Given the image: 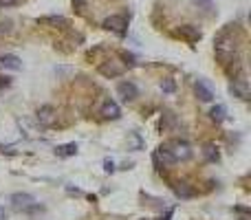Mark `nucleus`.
<instances>
[{"label":"nucleus","mask_w":251,"mask_h":220,"mask_svg":"<svg viewBox=\"0 0 251 220\" xmlns=\"http://www.w3.org/2000/svg\"><path fill=\"white\" fill-rule=\"evenodd\" d=\"M9 202L13 205V209L24 211V214H38V211H44V207L38 205V200H35L31 194H26V192H16V194H11Z\"/></svg>","instance_id":"f257e3e1"},{"label":"nucleus","mask_w":251,"mask_h":220,"mask_svg":"<svg viewBox=\"0 0 251 220\" xmlns=\"http://www.w3.org/2000/svg\"><path fill=\"white\" fill-rule=\"evenodd\" d=\"M163 145L167 148V152L172 154V158H174V161H187V158L192 156V148H189L187 141L174 139V141H167V143H163Z\"/></svg>","instance_id":"f03ea898"},{"label":"nucleus","mask_w":251,"mask_h":220,"mask_svg":"<svg viewBox=\"0 0 251 220\" xmlns=\"http://www.w3.org/2000/svg\"><path fill=\"white\" fill-rule=\"evenodd\" d=\"M104 29L113 31L117 35H123L128 31V18L126 16H110L104 20Z\"/></svg>","instance_id":"7ed1b4c3"},{"label":"nucleus","mask_w":251,"mask_h":220,"mask_svg":"<svg viewBox=\"0 0 251 220\" xmlns=\"http://www.w3.org/2000/svg\"><path fill=\"white\" fill-rule=\"evenodd\" d=\"M229 92H231L233 97H238V99H242V101H249V99H251L249 84H247L242 77L231 79V84H229Z\"/></svg>","instance_id":"20e7f679"},{"label":"nucleus","mask_w":251,"mask_h":220,"mask_svg":"<svg viewBox=\"0 0 251 220\" xmlns=\"http://www.w3.org/2000/svg\"><path fill=\"white\" fill-rule=\"evenodd\" d=\"M176 33H179L181 38H183L185 42H189V44H196L198 40L203 38L201 29H198V26H194V24H183V26H179V29H176Z\"/></svg>","instance_id":"39448f33"},{"label":"nucleus","mask_w":251,"mask_h":220,"mask_svg":"<svg viewBox=\"0 0 251 220\" xmlns=\"http://www.w3.org/2000/svg\"><path fill=\"white\" fill-rule=\"evenodd\" d=\"M101 117H104V119H113V121L121 117V108L117 106V101H113V99L104 101V106H101Z\"/></svg>","instance_id":"423d86ee"},{"label":"nucleus","mask_w":251,"mask_h":220,"mask_svg":"<svg viewBox=\"0 0 251 220\" xmlns=\"http://www.w3.org/2000/svg\"><path fill=\"white\" fill-rule=\"evenodd\" d=\"M117 92L123 97L126 101H132V99H137L139 97V90H137V86L132 82H121L117 86Z\"/></svg>","instance_id":"0eeeda50"},{"label":"nucleus","mask_w":251,"mask_h":220,"mask_svg":"<svg viewBox=\"0 0 251 220\" xmlns=\"http://www.w3.org/2000/svg\"><path fill=\"white\" fill-rule=\"evenodd\" d=\"M194 92H196V97L201 101H211V99H214V90H211V88L207 86L203 79H198V82L194 84Z\"/></svg>","instance_id":"6e6552de"},{"label":"nucleus","mask_w":251,"mask_h":220,"mask_svg":"<svg viewBox=\"0 0 251 220\" xmlns=\"http://www.w3.org/2000/svg\"><path fill=\"white\" fill-rule=\"evenodd\" d=\"M38 121L42 123V126H53V123H55V110H53L51 106L38 108Z\"/></svg>","instance_id":"1a4fd4ad"},{"label":"nucleus","mask_w":251,"mask_h":220,"mask_svg":"<svg viewBox=\"0 0 251 220\" xmlns=\"http://www.w3.org/2000/svg\"><path fill=\"white\" fill-rule=\"evenodd\" d=\"M0 64H2L4 68H11V70L22 68V60L18 55H13V53H4V55L0 57Z\"/></svg>","instance_id":"9d476101"},{"label":"nucleus","mask_w":251,"mask_h":220,"mask_svg":"<svg viewBox=\"0 0 251 220\" xmlns=\"http://www.w3.org/2000/svg\"><path fill=\"white\" fill-rule=\"evenodd\" d=\"M123 66H117L114 62H106V64L99 66V73L104 75V77H117V75H121Z\"/></svg>","instance_id":"9b49d317"},{"label":"nucleus","mask_w":251,"mask_h":220,"mask_svg":"<svg viewBox=\"0 0 251 220\" xmlns=\"http://www.w3.org/2000/svg\"><path fill=\"white\" fill-rule=\"evenodd\" d=\"M174 194L179 198H194L196 196V189H194L189 183H176L174 185Z\"/></svg>","instance_id":"f8f14e48"},{"label":"nucleus","mask_w":251,"mask_h":220,"mask_svg":"<svg viewBox=\"0 0 251 220\" xmlns=\"http://www.w3.org/2000/svg\"><path fill=\"white\" fill-rule=\"evenodd\" d=\"M77 154V145L75 143H62L55 148V156L60 158H68V156H75Z\"/></svg>","instance_id":"ddd939ff"},{"label":"nucleus","mask_w":251,"mask_h":220,"mask_svg":"<svg viewBox=\"0 0 251 220\" xmlns=\"http://www.w3.org/2000/svg\"><path fill=\"white\" fill-rule=\"evenodd\" d=\"M38 24H42V26H64L66 18L64 16H44V18H38Z\"/></svg>","instance_id":"4468645a"},{"label":"nucleus","mask_w":251,"mask_h":220,"mask_svg":"<svg viewBox=\"0 0 251 220\" xmlns=\"http://www.w3.org/2000/svg\"><path fill=\"white\" fill-rule=\"evenodd\" d=\"M203 154H205V158L209 163H218L220 161V152H218V148H216V143H205Z\"/></svg>","instance_id":"2eb2a0df"},{"label":"nucleus","mask_w":251,"mask_h":220,"mask_svg":"<svg viewBox=\"0 0 251 220\" xmlns=\"http://www.w3.org/2000/svg\"><path fill=\"white\" fill-rule=\"evenodd\" d=\"M209 117H211V121H216V123H223L225 119H227V108H225L223 104L214 106V108L209 110Z\"/></svg>","instance_id":"dca6fc26"},{"label":"nucleus","mask_w":251,"mask_h":220,"mask_svg":"<svg viewBox=\"0 0 251 220\" xmlns=\"http://www.w3.org/2000/svg\"><path fill=\"white\" fill-rule=\"evenodd\" d=\"M161 90H163V92H174V90H176V84H174V79H172V77L161 79Z\"/></svg>","instance_id":"f3484780"},{"label":"nucleus","mask_w":251,"mask_h":220,"mask_svg":"<svg viewBox=\"0 0 251 220\" xmlns=\"http://www.w3.org/2000/svg\"><path fill=\"white\" fill-rule=\"evenodd\" d=\"M121 60L126 62L128 66H135V64H137V62H135V55H132V53H126V51L121 53Z\"/></svg>","instance_id":"a211bd4d"},{"label":"nucleus","mask_w":251,"mask_h":220,"mask_svg":"<svg viewBox=\"0 0 251 220\" xmlns=\"http://www.w3.org/2000/svg\"><path fill=\"white\" fill-rule=\"evenodd\" d=\"M104 170L108 172V174H110V172H114V163L110 161V158H106V161H104Z\"/></svg>","instance_id":"6ab92c4d"},{"label":"nucleus","mask_w":251,"mask_h":220,"mask_svg":"<svg viewBox=\"0 0 251 220\" xmlns=\"http://www.w3.org/2000/svg\"><path fill=\"white\" fill-rule=\"evenodd\" d=\"M11 86V77H0V88Z\"/></svg>","instance_id":"aec40b11"},{"label":"nucleus","mask_w":251,"mask_h":220,"mask_svg":"<svg viewBox=\"0 0 251 220\" xmlns=\"http://www.w3.org/2000/svg\"><path fill=\"white\" fill-rule=\"evenodd\" d=\"M0 152H2V154H11V156H13V154H16V150L9 148V145H7V148H4V145H0Z\"/></svg>","instance_id":"412c9836"},{"label":"nucleus","mask_w":251,"mask_h":220,"mask_svg":"<svg viewBox=\"0 0 251 220\" xmlns=\"http://www.w3.org/2000/svg\"><path fill=\"white\" fill-rule=\"evenodd\" d=\"M194 2H196L198 7H209V4H211V0H194Z\"/></svg>","instance_id":"4be33fe9"},{"label":"nucleus","mask_w":251,"mask_h":220,"mask_svg":"<svg viewBox=\"0 0 251 220\" xmlns=\"http://www.w3.org/2000/svg\"><path fill=\"white\" fill-rule=\"evenodd\" d=\"M18 0H0V4H2V7H11V4H16Z\"/></svg>","instance_id":"5701e85b"},{"label":"nucleus","mask_w":251,"mask_h":220,"mask_svg":"<svg viewBox=\"0 0 251 220\" xmlns=\"http://www.w3.org/2000/svg\"><path fill=\"white\" fill-rule=\"evenodd\" d=\"M172 214H174V211H172V209H167V211H165V216H161V218H159V220H170V218H172Z\"/></svg>","instance_id":"b1692460"},{"label":"nucleus","mask_w":251,"mask_h":220,"mask_svg":"<svg viewBox=\"0 0 251 220\" xmlns=\"http://www.w3.org/2000/svg\"><path fill=\"white\" fill-rule=\"evenodd\" d=\"M0 220H7V211H4L2 205H0Z\"/></svg>","instance_id":"393cba45"},{"label":"nucleus","mask_w":251,"mask_h":220,"mask_svg":"<svg viewBox=\"0 0 251 220\" xmlns=\"http://www.w3.org/2000/svg\"><path fill=\"white\" fill-rule=\"evenodd\" d=\"M73 4H77V7H82V4H84V0H73Z\"/></svg>","instance_id":"a878e982"},{"label":"nucleus","mask_w":251,"mask_h":220,"mask_svg":"<svg viewBox=\"0 0 251 220\" xmlns=\"http://www.w3.org/2000/svg\"><path fill=\"white\" fill-rule=\"evenodd\" d=\"M240 220H249V218H240Z\"/></svg>","instance_id":"bb28decb"}]
</instances>
